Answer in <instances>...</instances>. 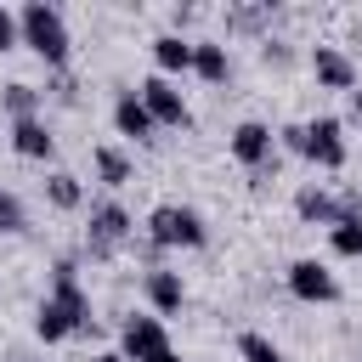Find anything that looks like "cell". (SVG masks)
<instances>
[{"label":"cell","instance_id":"obj_1","mask_svg":"<svg viewBox=\"0 0 362 362\" xmlns=\"http://www.w3.org/2000/svg\"><path fill=\"white\" fill-rule=\"evenodd\" d=\"M17 34H23V45H28L45 68H62V62H68V23H62L57 6L28 0V6L17 11Z\"/></svg>","mask_w":362,"mask_h":362},{"label":"cell","instance_id":"obj_2","mask_svg":"<svg viewBox=\"0 0 362 362\" xmlns=\"http://www.w3.org/2000/svg\"><path fill=\"white\" fill-rule=\"evenodd\" d=\"M147 238H153L158 249H204V243H209V226H204V215L187 209V204H158V209L147 215Z\"/></svg>","mask_w":362,"mask_h":362},{"label":"cell","instance_id":"obj_3","mask_svg":"<svg viewBox=\"0 0 362 362\" xmlns=\"http://www.w3.org/2000/svg\"><path fill=\"white\" fill-rule=\"evenodd\" d=\"M164 351H175L164 317H124V328H119V356L124 362H158Z\"/></svg>","mask_w":362,"mask_h":362},{"label":"cell","instance_id":"obj_4","mask_svg":"<svg viewBox=\"0 0 362 362\" xmlns=\"http://www.w3.org/2000/svg\"><path fill=\"white\" fill-rule=\"evenodd\" d=\"M300 158H311L317 170H345V130H339V119H305L300 124Z\"/></svg>","mask_w":362,"mask_h":362},{"label":"cell","instance_id":"obj_5","mask_svg":"<svg viewBox=\"0 0 362 362\" xmlns=\"http://www.w3.org/2000/svg\"><path fill=\"white\" fill-rule=\"evenodd\" d=\"M45 300L74 322V334L90 328V300H85V288H79V266H74V260H57V266H51V294H45Z\"/></svg>","mask_w":362,"mask_h":362},{"label":"cell","instance_id":"obj_6","mask_svg":"<svg viewBox=\"0 0 362 362\" xmlns=\"http://www.w3.org/2000/svg\"><path fill=\"white\" fill-rule=\"evenodd\" d=\"M124 238H130V209H124V204H113V198H107V204H96V209H90V238H85L90 260H107Z\"/></svg>","mask_w":362,"mask_h":362},{"label":"cell","instance_id":"obj_7","mask_svg":"<svg viewBox=\"0 0 362 362\" xmlns=\"http://www.w3.org/2000/svg\"><path fill=\"white\" fill-rule=\"evenodd\" d=\"M288 294L294 300H305V305H334L339 300V283H334V272L322 266V260H294L288 266Z\"/></svg>","mask_w":362,"mask_h":362},{"label":"cell","instance_id":"obj_8","mask_svg":"<svg viewBox=\"0 0 362 362\" xmlns=\"http://www.w3.org/2000/svg\"><path fill=\"white\" fill-rule=\"evenodd\" d=\"M141 107L153 113V124H187L192 113H187V96H181V85L175 79H164V74H153V79H141Z\"/></svg>","mask_w":362,"mask_h":362},{"label":"cell","instance_id":"obj_9","mask_svg":"<svg viewBox=\"0 0 362 362\" xmlns=\"http://www.w3.org/2000/svg\"><path fill=\"white\" fill-rule=\"evenodd\" d=\"M311 74H317V85H328V90H356V62H351L339 45H317V51H311Z\"/></svg>","mask_w":362,"mask_h":362},{"label":"cell","instance_id":"obj_10","mask_svg":"<svg viewBox=\"0 0 362 362\" xmlns=\"http://www.w3.org/2000/svg\"><path fill=\"white\" fill-rule=\"evenodd\" d=\"M232 158H238L243 170H260V164L272 158V124H260V119H243V124L232 130Z\"/></svg>","mask_w":362,"mask_h":362},{"label":"cell","instance_id":"obj_11","mask_svg":"<svg viewBox=\"0 0 362 362\" xmlns=\"http://www.w3.org/2000/svg\"><path fill=\"white\" fill-rule=\"evenodd\" d=\"M113 124H119V136H130V141H153V136H158V124H153V113L141 107L136 90H119V102H113Z\"/></svg>","mask_w":362,"mask_h":362},{"label":"cell","instance_id":"obj_12","mask_svg":"<svg viewBox=\"0 0 362 362\" xmlns=\"http://www.w3.org/2000/svg\"><path fill=\"white\" fill-rule=\"evenodd\" d=\"M11 153L40 164V158H51V153H57V136L45 130V119H17V124H11Z\"/></svg>","mask_w":362,"mask_h":362},{"label":"cell","instance_id":"obj_13","mask_svg":"<svg viewBox=\"0 0 362 362\" xmlns=\"http://www.w3.org/2000/svg\"><path fill=\"white\" fill-rule=\"evenodd\" d=\"M147 300H153V311H158V317H175V311H181V300H187V288H181V272H164V266H153V272H147Z\"/></svg>","mask_w":362,"mask_h":362},{"label":"cell","instance_id":"obj_14","mask_svg":"<svg viewBox=\"0 0 362 362\" xmlns=\"http://www.w3.org/2000/svg\"><path fill=\"white\" fill-rule=\"evenodd\" d=\"M153 62H158L164 79L192 74V40H181V34H158V40H153Z\"/></svg>","mask_w":362,"mask_h":362},{"label":"cell","instance_id":"obj_15","mask_svg":"<svg viewBox=\"0 0 362 362\" xmlns=\"http://www.w3.org/2000/svg\"><path fill=\"white\" fill-rule=\"evenodd\" d=\"M192 74H198V79H209V85H221V79L232 74L226 45H221V40H192Z\"/></svg>","mask_w":362,"mask_h":362},{"label":"cell","instance_id":"obj_16","mask_svg":"<svg viewBox=\"0 0 362 362\" xmlns=\"http://www.w3.org/2000/svg\"><path fill=\"white\" fill-rule=\"evenodd\" d=\"M294 215H300V221H317V226H334V221H339V198L322 192V187H300V192H294Z\"/></svg>","mask_w":362,"mask_h":362},{"label":"cell","instance_id":"obj_17","mask_svg":"<svg viewBox=\"0 0 362 362\" xmlns=\"http://www.w3.org/2000/svg\"><path fill=\"white\" fill-rule=\"evenodd\" d=\"M45 198H51L57 209H79V204H85V187H79V175L51 170V175H45Z\"/></svg>","mask_w":362,"mask_h":362},{"label":"cell","instance_id":"obj_18","mask_svg":"<svg viewBox=\"0 0 362 362\" xmlns=\"http://www.w3.org/2000/svg\"><path fill=\"white\" fill-rule=\"evenodd\" d=\"M90 164H96V175H102L107 187H124V181H130V158H124L119 147H107V141L90 153Z\"/></svg>","mask_w":362,"mask_h":362},{"label":"cell","instance_id":"obj_19","mask_svg":"<svg viewBox=\"0 0 362 362\" xmlns=\"http://www.w3.org/2000/svg\"><path fill=\"white\" fill-rule=\"evenodd\" d=\"M34 334H40L45 345H57V339H68V334H74V322H68L51 300H40V311H34Z\"/></svg>","mask_w":362,"mask_h":362},{"label":"cell","instance_id":"obj_20","mask_svg":"<svg viewBox=\"0 0 362 362\" xmlns=\"http://www.w3.org/2000/svg\"><path fill=\"white\" fill-rule=\"evenodd\" d=\"M328 243H334V255L362 260V221H334L328 226Z\"/></svg>","mask_w":362,"mask_h":362},{"label":"cell","instance_id":"obj_21","mask_svg":"<svg viewBox=\"0 0 362 362\" xmlns=\"http://www.w3.org/2000/svg\"><path fill=\"white\" fill-rule=\"evenodd\" d=\"M238 356H243V362H288V356H283L266 334H255V328H249V334H238Z\"/></svg>","mask_w":362,"mask_h":362},{"label":"cell","instance_id":"obj_22","mask_svg":"<svg viewBox=\"0 0 362 362\" xmlns=\"http://www.w3.org/2000/svg\"><path fill=\"white\" fill-rule=\"evenodd\" d=\"M0 102H6V113H11V124H17V119H40V113H34V107H40V96H34V85H6V96H0Z\"/></svg>","mask_w":362,"mask_h":362},{"label":"cell","instance_id":"obj_23","mask_svg":"<svg viewBox=\"0 0 362 362\" xmlns=\"http://www.w3.org/2000/svg\"><path fill=\"white\" fill-rule=\"evenodd\" d=\"M11 45H23V34H17V11L0 6V51H11Z\"/></svg>","mask_w":362,"mask_h":362},{"label":"cell","instance_id":"obj_24","mask_svg":"<svg viewBox=\"0 0 362 362\" xmlns=\"http://www.w3.org/2000/svg\"><path fill=\"white\" fill-rule=\"evenodd\" d=\"M90 362H124V356H119V351H96Z\"/></svg>","mask_w":362,"mask_h":362},{"label":"cell","instance_id":"obj_25","mask_svg":"<svg viewBox=\"0 0 362 362\" xmlns=\"http://www.w3.org/2000/svg\"><path fill=\"white\" fill-rule=\"evenodd\" d=\"M351 113H356V119H362V90H351Z\"/></svg>","mask_w":362,"mask_h":362},{"label":"cell","instance_id":"obj_26","mask_svg":"<svg viewBox=\"0 0 362 362\" xmlns=\"http://www.w3.org/2000/svg\"><path fill=\"white\" fill-rule=\"evenodd\" d=\"M158 362H181V356H175V351H164V356H158Z\"/></svg>","mask_w":362,"mask_h":362}]
</instances>
